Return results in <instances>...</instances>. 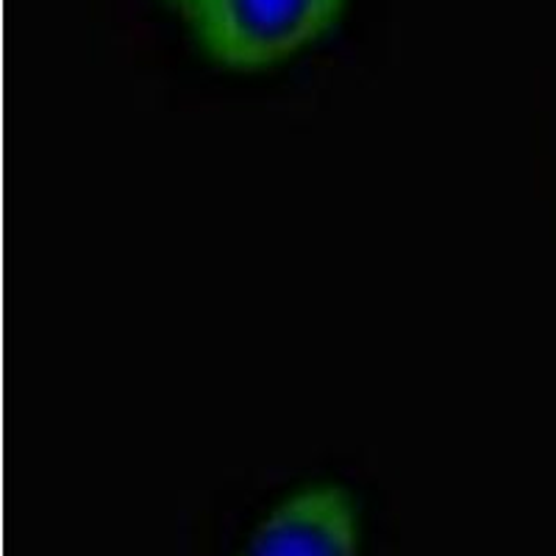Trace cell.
<instances>
[{"mask_svg":"<svg viewBox=\"0 0 556 556\" xmlns=\"http://www.w3.org/2000/svg\"><path fill=\"white\" fill-rule=\"evenodd\" d=\"M342 0H190L184 17L215 62L265 70L315 42Z\"/></svg>","mask_w":556,"mask_h":556,"instance_id":"obj_1","label":"cell"},{"mask_svg":"<svg viewBox=\"0 0 556 556\" xmlns=\"http://www.w3.org/2000/svg\"><path fill=\"white\" fill-rule=\"evenodd\" d=\"M173 3H176V7L184 12V9H187V3H190V0H173Z\"/></svg>","mask_w":556,"mask_h":556,"instance_id":"obj_3","label":"cell"},{"mask_svg":"<svg viewBox=\"0 0 556 556\" xmlns=\"http://www.w3.org/2000/svg\"><path fill=\"white\" fill-rule=\"evenodd\" d=\"M356 513L334 484L309 486L273 509L237 556H356Z\"/></svg>","mask_w":556,"mask_h":556,"instance_id":"obj_2","label":"cell"}]
</instances>
